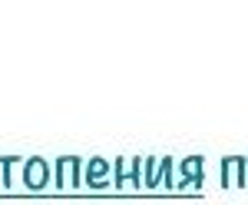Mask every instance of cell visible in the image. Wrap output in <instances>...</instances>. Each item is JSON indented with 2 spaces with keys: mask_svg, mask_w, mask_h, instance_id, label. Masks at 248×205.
Listing matches in <instances>:
<instances>
[{
  "mask_svg": "<svg viewBox=\"0 0 248 205\" xmlns=\"http://www.w3.org/2000/svg\"><path fill=\"white\" fill-rule=\"evenodd\" d=\"M20 179H23V186L40 192V189H46L53 182V166L46 162V159H40V156H30L23 169H20Z\"/></svg>",
  "mask_w": 248,
  "mask_h": 205,
  "instance_id": "1",
  "label": "cell"
},
{
  "mask_svg": "<svg viewBox=\"0 0 248 205\" xmlns=\"http://www.w3.org/2000/svg\"><path fill=\"white\" fill-rule=\"evenodd\" d=\"M79 172H83V159L79 156H57V162H53V186L57 189H77Z\"/></svg>",
  "mask_w": 248,
  "mask_h": 205,
  "instance_id": "2",
  "label": "cell"
},
{
  "mask_svg": "<svg viewBox=\"0 0 248 205\" xmlns=\"http://www.w3.org/2000/svg\"><path fill=\"white\" fill-rule=\"evenodd\" d=\"M106 175H109V162H106V159L96 156V159L86 162V186L90 189H103L106 186Z\"/></svg>",
  "mask_w": 248,
  "mask_h": 205,
  "instance_id": "3",
  "label": "cell"
},
{
  "mask_svg": "<svg viewBox=\"0 0 248 205\" xmlns=\"http://www.w3.org/2000/svg\"><path fill=\"white\" fill-rule=\"evenodd\" d=\"M139 159H133L129 166H126V159H119L116 162V186H126V182H139Z\"/></svg>",
  "mask_w": 248,
  "mask_h": 205,
  "instance_id": "4",
  "label": "cell"
},
{
  "mask_svg": "<svg viewBox=\"0 0 248 205\" xmlns=\"http://www.w3.org/2000/svg\"><path fill=\"white\" fill-rule=\"evenodd\" d=\"M14 166H20L17 156H0V186L3 189L14 186Z\"/></svg>",
  "mask_w": 248,
  "mask_h": 205,
  "instance_id": "5",
  "label": "cell"
}]
</instances>
